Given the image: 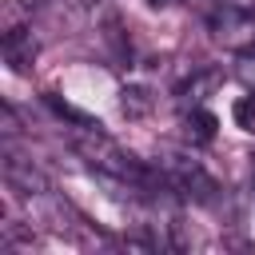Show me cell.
<instances>
[{
    "instance_id": "cell-1",
    "label": "cell",
    "mask_w": 255,
    "mask_h": 255,
    "mask_svg": "<svg viewBox=\"0 0 255 255\" xmlns=\"http://www.w3.org/2000/svg\"><path fill=\"white\" fill-rule=\"evenodd\" d=\"M155 167H159V175H163V183H167L171 191H183V195H191V199H199V203H215V199H219L215 175H211L195 155H187V151H159Z\"/></svg>"
},
{
    "instance_id": "cell-2",
    "label": "cell",
    "mask_w": 255,
    "mask_h": 255,
    "mask_svg": "<svg viewBox=\"0 0 255 255\" xmlns=\"http://www.w3.org/2000/svg\"><path fill=\"white\" fill-rule=\"evenodd\" d=\"M207 32H211L215 44H223L231 52L255 48V12L243 8V4H219L207 16Z\"/></svg>"
},
{
    "instance_id": "cell-3",
    "label": "cell",
    "mask_w": 255,
    "mask_h": 255,
    "mask_svg": "<svg viewBox=\"0 0 255 255\" xmlns=\"http://www.w3.org/2000/svg\"><path fill=\"white\" fill-rule=\"evenodd\" d=\"M4 179H8L12 191H20V195H28V199L52 191V183L44 179V171L32 167V159H20L12 147H4Z\"/></svg>"
},
{
    "instance_id": "cell-4",
    "label": "cell",
    "mask_w": 255,
    "mask_h": 255,
    "mask_svg": "<svg viewBox=\"0 0 255 255\" xmlns=\"http://www.w3.org/2000/svg\"><path fill=\"white\" fill-rule=\"evenodd\" d=\"M0 52H4V64H8L12 72H28V68L36 64V52H40V48H36V40H32L28 28H8Z\"/></svg>"
},
{
    "instance_id": "cell-5",
    "label": "cell",
    "mask_w": 255,
    "mask_h": 255,
    "mask_svg": "<svg viewBox=\"0 0 255 255\" xmlns=\"http://www.w3.org/2000/svg\"><path fill=\"white\" fill-rule=\"evenodd\" d=\"M219 84H223V72H219V68H199V72H191V76L179 84V108H183V112H187V108H199Z\"/></svg>"
},
{
    "instance_id": "cell-6",
    "label": "cell",
    "mask_w": 255,
    "mask_h": 255,
    "mask_svg": "<svg viewBox=\"0 0 255 255\" xmlns=\"http://www.w3.org/2000/svg\"><path fill=\"white\" fill-rule=\"evenodd\" d=\"M183 128H187V135H191L195 143H211L219 124H215V116L199 104V108H187V112H183Z\"/></svg>"
},
{
    "instance_id": "cell-7",
    "label": "cell",
    "mask_w": 255,
    "mask_h": 255,
    "mask_svg": "<svg viewBox=\"0 0 255 255\" xmlns=\"http://www.w3.org/2000/svg\"><path fill=\"white\" fill-rule=\"evenodd\" d=\"M235 80H239L247 92H255V48H243V52L235 56Z\"/></svg>"
},
{
    "instance_id": "cell-8",
    "label": "cell",
    "mask_w": 255,
    "mask_h": 255,
    "mask_svg": "<svg viewBox=\"0 0 255 255\" xmlns=\"http://www.w3.org/2000/svg\"><path fill=\"white\" fill-rule=\"evenodd\" d=\"M151 112V96L143 88H124V116H147Z\"/></svg>"
},
{
    "instance_id": "cell-9",
    "label": "cell",
    "mask_w": 255,
    "mask_h": 255,
    "mask_svg": "<svg viewBox=\"0 0 255 255\" xmlns=\"http://www.w3.org/2000/svg\"><path fill=\"white\" fill-rule=\"evenodd\" d=\"M231 116H235V124H239L243 131H255V92L239 96V100H235V108H231Z\"/></svg>"
},
{
    "instance_id": "cell-10",
    "label": "cell",
    "mask_w": 255,
    "mask_h": 255,
    "mask_svg": "<svg viewBox=\"0 0 255 255\" xmlns=\"http://www.w3.org/2000/svg\"><path fill=\"white\" fill-rule=\"evenodd\" d=\"M219 4H243V0H219Z\"/></svg>"
}]
</instances>
